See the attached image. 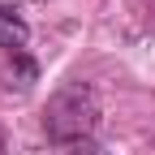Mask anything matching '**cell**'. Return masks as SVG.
<instances>
[{"label":"cell","instance_id":"6da1fadb","mask_svg":"<svg viewBox=\"0 0 155 155\" xmlns=\"http://www.w3.org/2000/svg\"><path fill=\"white\" fill-rule=\"evenodd\" d=\"M95 125H99V99L86 82H65L43 108V129L56 147L86 142L95 134Z\"/></svg>","mask_w":155,"mask_h":155},{"label":"cell","instance_id":"7a4b0ae2","mask_svg":"<svg viewBox=\"0 0 155 155\" xmlns=\"http://www.w3.org/2000/svg\"><path fill=\"white\" fill-rule=\"evenodd\" d=\"M26 43H30V26H26L13 9H5V5H0V48L17 56Z\"/></svg>","mask_w":155,"mask_h":155},{"label":"cell","instance_id":"3957f363","mask_svg":"<svg viewBox=\"0 0 155 155\" xmlns=\"http://www.w3.org/2000/svg\"><path fill=\"white\" fill-rule=\"evenodd\" d=\"M65 155H108L95 138H86V142H73V147H65Z\"/></svg>","mask_w":155,"mask_h":155},{"label":"cell","instance_id":"277c9868","mask_svg":"<svg viewBox=\"0 0 155 155\" xmlns=\"http://www.w3.org/2000/svg\"><path fill=\"white\" fill-rule=\"evenodd\" d=\"M0 155H5V138H0Z\"/></svg>","mask_w":155,"mask_h":155}]
</instances>
